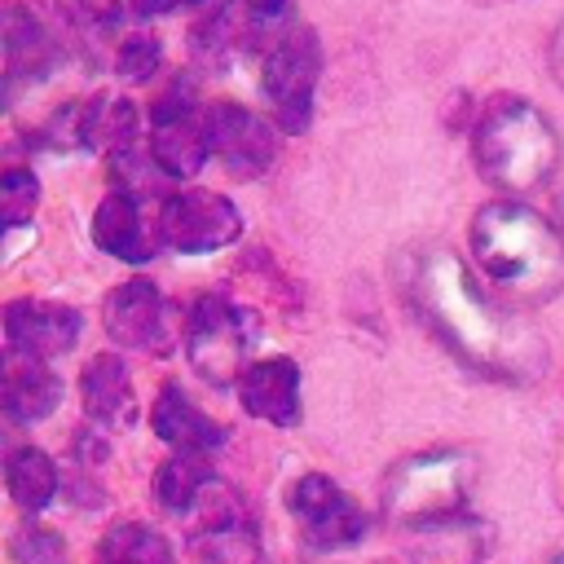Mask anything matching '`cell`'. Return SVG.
<instances>
[{
    "instance_id": "1",
    "label": "cell",
    "mask_w": 564,
    "mask_h": 564,
    "mask_svg": "<svg viewBox=\"0 0 564 564\" xmlns=\"http://www.w3.org/2000/svg\"><path fill=\"white\" fill-rule=\"evenodd\" d=\"M410 295H414V308L423 313V322L441 335V344L454 357H463L467 366H476L480 375H494V379L529 375L520 330L489 304V295L471 282L467 264L454 251H445V247L423 251L410 273Z\"/></svg>"
},
{
    "instance_id": "2",
    "label": "cell",
    "mask_w": 564,
    "mask_h": 564,
    "mask_svg": "<svg viewBox=\"0 0 564 564\" xmlns=\"http://www.w3.org/2000/svg\"><path fill=\"white\" fill-rule=\"evenodd\" d=\"M467 247L480 273L520 304H546L564 291V234L524 203H485Z\"/></svg>"
},
{
    "instance_id": "3",
    "label": "cell",
    "mask_w": 564,
    "mask_h": 564,
    "mask_svg": "<svg viewBox=\"0 0 564 564\" xmlns=\"http://www.w3.org/2000/svg\"><path fill=\"white\" fill-rule=\"evenodd\" d=\"M471 154L489 185H498L507 194H529V189L546 185V176H555L560 137L533 101L494 97L476 119Z\"/></svg>"
},
{
    "instance_id": "4",
    "label": "cell",
    "mask_w": 564,
    "mask_h": 564,
    "mask_svg": "<svg viewBox=\"0 0 564 564\" xmlns=\"http://www.w3.org/2000/svg\"><path fill=\"white\" fill-rule=\"evenodd\" d=\"M471 485V458L458 449H432L397 463L383 485L388 520L405 529H436L463 511Z\"/></svg>"
},
{
    "instance_id": "5",
    "label": "cell",
    "mask_w": 564,
    "mask_h": 564,
    "mask_svg": "<svg viewBox=\"0 0 564 564\" xmlns=\"http://www.w3.org/2000/svg\"><path fill=\"white\" fill-rule=\"evenodd\" d=\"M251 322L225 295H203L185 317V357L198 379L212 388H229L247 375Z\"/></svg>"
},
{
    "instance_id": "6",
    "label": "cell",
    "mask_w": 564,
    "mask_h": 564,
    "mask_svg": "<svg viewBox=\"0 0 564 564\" xmlns=\"http://www.w3.org/2000/svg\"><path fill=\"white\" fill-rule=\"evenodd\" d=\"M317 79H322V44H317V35L308 26L286 31L269 48L264 75H260V88L273 101V115H278V128L282 132H291V137L308 132Z\"/></svg>"
},
{
    "instance_id": "7",
    "label": "cell",
    "mask_w": 564,
    "mask_h": 564,
    "mask_svg": "<svg viewBox=\"0 0 564 564\" xmlns=\"http://www.w3.org/2000/svg\"><path fill=\"white\" fill-rule=\"evenodd\" d=\"M242 234V216L238 207L216 194V189H181L172 198H163L159 212V238L185 256H203V251H220Z\"/></svg>"
},
{
    "instance_id": "8",
    "label": "cell",
    "mask_w": 564,
    "mask_h": 564,
    "mask_svg": "<svg viewBox=\"0 0 564 564\" xmlns=\"http://www.w3.org/2000/svg\"><path fill=\"white\" fill-rule=\"evenodd\" d=\"M286 507H291V516L300 520L304 542L317 546V551L352 546V542H361V533H366L361 507H357L330 476H322V471L300 476V480L291 485V494H286Z\"/></svg>"
},
{
    "instance_id": "9",
    "label": "cell",
    "mask_w": 564,
    "mask_h": 564,
    "mask_svg": "<svg viewBox=\"0 0 564 564\" xmlns=\"http://www.w3.org/2000/svg\"><path fill=\"white\" fill-rule=\"evenodd\" d=\"M101 322L106 335L119 348H145V352H167L176 339V322H172V304L163 300V291L150 278H132L123 286H115L101 300Z\"/></svg>"
},
{
    "instance_id": "10",
    "label": "cell",
    "mask_w": 564,
    "mask_h": 564,
    "mask_svg": "<svg viewBox=\"0 0 564 564\" xmlns=\"http://www.w3.org/2000/svg\"><path fill=\"white\" fill-rule=\"evenodd\" d=\"M203 128H207L212 154L242 181L260 176L278 159V128L238 101H212L203 115Z\"/></svg>"
},
{
    "instance_id": "11",
    "label": "cell",
    "mask_w": 564,
    "mask_h": 564,
    "mask_svg": "<svg viewBox=\"0 0 564 564\" xmlns=\"http://www.w3.org/2000/svg\"><path fill=\"white\" fill-rule=\"evenodd\" d=\"M150 154H154V163H159L172 181L198 176L203 163H207V154H212L207 128L194 123V106H189V97L176 93V88H172L167 97H159L154 110H150Z\"/></svg>"
},
{
    "instance_id": "12",
    "label": "cell",
    "mask_w": 564,
    "mask_h": 564,
    "mask_svg": "<svg viewBox=\"0 0 564 564\" xmlns=\"http://www.w3.org/2000/svg\"><path fill=\"white\" fill-rule=\"evenodd\" d=\"M79 313L70 304H53V300H13L4 308V339L18 352L31 357H62L75 348L79 339Z\"/></svg>"
},
{
    "instance_id": "13",
    "label": "cell",
    "mask_w": 564,
    "mask_h": 564,
    "mask_svg": "<svg viewBox=\"0 0 564 564\" xmlns=\"http://www.w3.org/2000/svg\"><path fill=\"white\" fill-rule=\"evenodd\" d=\"M238 401L251 419H264L273 427H295L300 423V370L286 357H264L251 361L247 375L238 379Z\"/></svg>"
},
{
    "instance_id": "14",
    "label": "cell",
    "mask_w": 564,
    "mask_h": 564,
    "mask_svg": "<svg viewBox=\"0 0 564 564\" xmlns=\"http://www.w3.org/2000/svg\"><path fill=\"white\" fill-rule=\"evenodd\" d=\"M93 238L106 256L123 260V264H145L154 256V234L141 216V198L123 194V189H110L97 212H93Z\"/></svg>"
},
{
    "instance_id": "15",
    "label": "cell",
    "mask_w": 564,
    "mask_h": 564,
    "mask_svg": "<svg viewBox=\"0 0 564 564\" xmlns=\"http://www.w3.org/2000/svg\"><path fill=\"white\" fill-rule=\"evenodd\" d=\"M57 401H62V379L44 366V357L9 348L4 352V414H9V423H18V427L40 423L53 414Z\"/></svg>"
},
{
    "instance_id": "16",
    "label": "cell",
    "mask_w": 564,
    "mask_h": 564,
    "mask_svg": "<svg viewBox=\"0 0 564 564\" xmlns=\"http://www.w3.org/2000/svg\"><path fill=\"white\" fill-rule=\"evenodd\" d=\"M150 427L172 449H189V454H216L225 445V427L212 423L176 383H163L159 388V397L150 405Z\"/></svg>"
},
{
    "instance_id": "17",
    "label": "cell",
    "mask_w": 564,
    "mask_h": 564,
    "mask_svg": "<svg viewBox=\"0 0 564 564\" xmlns=\"http://www.w3.org/2000/svg\"><path fill=\"white\" fill-rule=\"evenodd\" d=\"M79 397L93 423L101 427H128L137 419V397H132V379L119 352H97L84 375H79Z\"/></svg>"
},
{
    "instance_id": "18",
    "label": "cell",
    "mask_w": 564,
    "mask_h": 564,
    "mask_svg": "<svg viewBox=\"0 0 564 564\" xmlns=\"http://www.w3.org/2000/svg\"><path fill=\"white\" fill-rule=\"evenodd\" d=\"M4 66H9V93L22 79H40L57 66V44L53 35L40 26V18L22 4H13L4 13Z\"/></svg>"
},
{
    "instance_id": "19",
    "label": "cell",
    "mask_w": 564,
    "mask_h": 564,
    "mask_svg": "<svg viewBox=\"0 0 564 564\" xmlns=\"http://www.w3.org/2000/svg\"><path fill=\"white\" fill-rule=\"evenodd\" d=\"M212 485H216V476H212V454L176 449V454L159 467V476H154V498H159L163 511H172V516H189L194 502H198Z\"/></svg>"
},
{
    "instance_id": "20",
    "label": "cell",
    "mask_w": 564,
    "mask_h": 564,
    "mask_svg": "<svg viewBox=\"0 0 564 564\" xmlns=\"http://www.w3.org/2000/svg\"><path fill=\"white\" fill-rule=\"evenodd\" d=\"M4 485H9V494H13V502L22 511H44L53 502V494H57V467H53V458L44 449L22 445L4 463Z\"/></svg>"
},
{
    "instance_id": "21",
    "label": "cell",
    "mask_w": 564,
    "mask_h": 564,
    "mask_svg": "<svg viewBox=\"0 0 564 564\" xmlns=\"http://www.w3.org/2000/svg\"><path fill=\"white\" fill-rule=\"evenodd\" d=\"M137 141V106L128 97H97L84 106V145L119 154Z\"/></svg>"
},
{
    "instance_id": "22",
    "label": "cell",
    "mask_w": 564,
    "mask_h": 564,
    "mask_svg": "<svg viewBox=\"0 0 564 564\" xmlns=\"http://www.w3.org/2000/svg\"><path fill=\"white\" fill-rule=\"evenodd\" d=\"M97 551H101V564H172L167 538L150 524H137V520H123V524L106 529Z\"/></svg>"
},
{
    "instance_id": "23",
    "label": "cell",
    "mask_w": 564,
    "mask_h": 564,
    "mask_svg": "<svg viewBox=\"0 0 564 564\" xmlns=\"http://www.w3.org/2000/svg\"><path fill=\"white\" fill-rule=\"evenodd\" d=\"M189 542L203 564H260V538L242 516L212 524L203 533H189Z\"/></svg>"
},
{
    "instance_id": "24",
    "label": "cell",
    "mask_w": 564,
    "mask_h": 564,
    "mask_svg": "<svg viewBox=\"0 0 564 564\" xmlns=\"http://www.w3.org/2000/svg\"><path fill=\"white\" fill-rule=\"evenodd\" d=\"M291 18V0H242V44L260 48L264 40H282V26Z\"/></svg>"
},
{
    "instance_id": "25",
    "label": "cell",
    "mask_w": 564,
    "mask_h": 564,
    "mask_svg": "<svg viewBox=\"0 0 564 564\" xmlns=\"http://www.w3.org/2000/svg\"><path fill=\"white\" fill-rule=\"evenodd\" d=\"M13 560L18 564H66V542L57 529H44V524H22L9 542Z\"/></svg>"
},
{
    "instance_id": "26",
    "label": "cell",
    "mask_w": 564,
    "mask_h": 564,
    "mask_svg": "<svg viewBox=\"0 0 564 564\" xmlns=\"http://www.w3.org/2000/svg\"><path fill=\"white\" fill-rule=\"evenodd\" d=\"M62 22H70L84 35H101L119 22V0H48Z\"/></svg>"
},
{
    "instance_id": "27",
    "label": "cell",
    "mask_w": 564,
    "mask_h": 564,
    "mask_svg": "<svg viewBox=\"0 0 564 564\" xmlns=\"http://www.w3.org/2000/svg\"><path fill=\"white\" fill-rule=\"evenodd\" d=\"M0 203H4V220L18 229L22 220H31L35 203H40V185L26 167H9L4 181H0Z\"/></svg>"
},
{
    "instance_id": "28",
    "label": "cell",
    "mask_w": 564,
    "mask_h": 564,
    "mask_svg": "<svg viewBox=\"0 0 564 564\" xmlns=\"http://www.w3.org/2000/svg\"><path fill=\"white\" fill-rule=\"evenodd\" d=\"M159 62H163V48L154 35H128L119 44V57H115L119 75H128V79H150L159 70Z\"/></svg>"
},
{
    "instance_id": "29",
    "label": "cell",
    "mask_w": 564,
    "mask_h": 564,
    "mask_svg": "<svg viewBox=\"0 0 564 564\" xmlns=\"http://www.w3.org/2000/svg\"><path fill=\"white\" fill-rule=\"evenodd\" d=\"M185 4H198V0H132V9H137L141 18H163V13H176V9H185Z\"/></svg>"
},
{
    "instance_id": "30",
    "label": "cell",
    "mask_w": 564,
    "mask_h": 564,
    "mask_svg": "<svg viewBox=\"0 0 564 564\" xmlns=\"http://www.w3.org/2000/svg\"><path fill=\"white\" fill-rule=\"evenodd\" d=\"M551 66H555V79L564 84V22L555 31V44H551Z\"/></svg>"
},
{
    "instance_id": "31",
    "label": "cell",
    "mask_w": 564,
    "mask_h": 564,
    "mask_svg": "<svg viewBox=\"0 0 564 564\" xmlns=\"http://www.w3.org/2000/svg\"><path fill=\"white\" fill-rule=\"evenodd\" d=\"M555 216H560V234H564V189H560V198H555Z\"/></svg>"
},
{
    "instance_id": "32",
    "label": "cell",
    "mask_w": 564,
    "mask_h": 564,
    "mask_svg": "<svg viewBox=\"0 0 564 564\" xmlns=\"http://www.w3.org/2000/svg\"><path fill=\"white\" fill-rule=\"evenodd\" d=\"M476 4H507V0H476Z\"/></svg>"
},
{
    "instance_id": "33",
    "label": "cell",
    "mask_w": 564,
    "mask_h": 564,
    "mask_svg": "<svg viewBox=\"0 0 564 564\" xmlns=\"http://www.w3.org/2000/svg\"><path fill=\"white\" fill-rule=\"evenodd\" d=\"M555 564H564V555H560V560H555Z\"/></svg>"
}]
</instances>
